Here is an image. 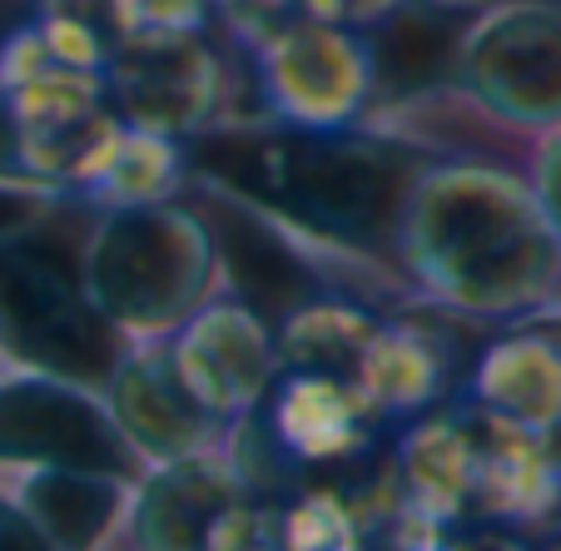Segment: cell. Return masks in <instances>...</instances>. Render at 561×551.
<instances>
[{
  "mask_svg": "<svg viewBox=\"0 0 561 551\" xmlns=\"http://www.w3.org/2000/svg\"><path fill=\"white\" fill-rule=\"evenodd\" d=\"M184 145V160L204 174V184L233 209L278 229L298 259L323 249L382 259L398 244L408 190L427 170L417 149L358 135L353 125L313 129L278 119L249 129H199Z\"/></svg>",
  "mask_w": 561,
  "mask_h": 551,
  "instance_id": "obj_1",
  "label": "cell"
},
{
  "mask_svg": "<svg viewBox=\"0 0 561 551\" xmlns=\"http://www.w3.org/2000/svg\"><path fill=\"white\" fill-rule=\"evenodd\" d=\"M392 249L437 303L467 313H517L561 274V239L541 199L482 164L417 174Z\"/></svg>",
  "mask_w": 561,
  "mask_h": 551,
  "instance_id": "obj_2",
  "label": "cell"
},
{
  "mask_svg": "<svg viewBox=\"0 0 561 551\" xmlns=\"http://www.w3.org/2000/svg\"><path fill=\"white\" fill-rule=\"evenodd\" d=\"M392 462L403 527L427 537L537 517L561 497V462L541 433L488 413L472 398L413 413Z\"/></svg>",
  "mask_w": 561,
  "mask_h": 551,
  "instance_id": "obj_3",
  "label": "cell"
},
{
  "mask_svg": "<svg viewBox=\"0 0 561 551\" xmlns=\"http://www.w3.org/2000/svg\"><path fill=\"white\" fill-rule=\"evenodd\" d=\"M219 249L199 214L180 204L105 209L85 249V298L129 343L164 338L209 298Z\"/></svg>",
  "mask_w": 561,
  "mask_h": 551,
  "instance_id": "obj_4",
  "label": "cell"
},
{
  "mask_svg": "<svg viewBox=\"0 0 561 551\" xmlns=\"http://www.w3.org/2000/svg\"><path fill=\"white\" fill-rule=\"evenodd\" d=\"M0 348L11 368L105 388L129 338L50 254H31L11 239L0 244Z\"/></svg>",
  "mask_w": 561,
  "mask_h": 551,
  "instance_id": "obj_5",
  "label": "cell"
},
{
  "mask_svg": "<svg viewBox=\"0 0 561 551\" xmlns=\"http://www.w3.org/2000/svg\"><path fill=\"white\" fill-rule=\"evenodd\" d=\"M0 105L11 125L15 170L55 184L60 194H70L90 149L119 119L105 100L100 70H75L55 60L35 21L0 45Z\"/></svg>",
  "mask_w": 561,
  "mask_h": 551,
  "instance_id": "obj_6",
  "label": "cell"
},
{
  "mask_svg": "<svg viewBox=\"0 0 561 551\" xmlns=\"http://www.w3.org/2000/svg\"><path fill=\"white\" fill-rule=\"evenodd\" d=\"M105 100L125 125L154 129L164 139H194L214 125L224 105V70L199 31L125 35L110 45L100 70Z\"/></svg>",
  "mask_w": 561,
  "mask_h": 551,
  "instance_id": "obj_7",
  "label": "cell"
},
{
  "mask_svg": "<svg viewBox=\"0 0 561 551\" xmlns=\"http://www.w3.org/2000/svg\"><path fill=\"white\" fill-rule=\"evenodd\" d=\"M259 50V90L288 125H353L368 110L373 65L358 25L343 21H288Z\"/></svg>",
  "mask_w": 561,
  "mask_h": 551,
  "instance_id": "obj_8",
  "label": "cell"
},
{
  "mask_svg": "<svg viewBox=\"0 0 561 551\" xmlns=\"http://www.w3.org/2000/svg\"><path fill=\"white\" fill-rule=\"evenodd\" d=\"M0 462L90 467L125 478L135 452L119 437L105 398L80 382L15 368V378H0Z\"/></svg>",
  "mask_w": 561,
  "mask_h": 551,
  "instance_id": "obj_9",
  "label": "cell"
},
{
  "mask_svg": "<svg viewBox=\"0 0 561 551\" xmlns=\"http://www.w3.org/2000/svg\"><path fill=\"white\" fill-rule=\"evenodd\" d=\"M457 80L477 105L517 125L561 119V15L547 5H507L467 25Z\"/></svg>",
  "mask_w": 561,
  "mask_h": 551,
  "instance_id": "obj_10",
  "label": "cell"
},
{
  "mask_svg": "<svg viewBox=\"0 0 561 551\" xmlns=\"http://www.w3.org/2000/svg\"><path fill=\"white\" fill-rule=\"evenodd\" d=\"M254 417L264 423L268 443L278 447V457H284L294 478L298 472H333V467L368 462L382 423H392L348 378L318 368H278L274 388L264 392Z\"/></svg>",
  "mask_w": 561,
  "mask_h": 551,
  "instance_id": "obj_11",
  "label": "cell"
},
{
  "mask_svg": "<svg viewBox=\"0 0 561 551\" xmlns=\"http://www.w3.org/2000/svg\"><path fill=\"white\" fill-rule=\"evenodd\" d=\"M170 353L184 388L224 427L233 417L254 413L278 378L274 329L249 303H239V298H204L190 319L174 329Z\"/></svg>",
  "mask_w": 561,
  "mask_h": 551,
  "instance_id": "obj_12",
  "label": "cell"
},
{
  "mask_svg": "<svg viewBox=\"0 0 561 551\" xmlns=\"http://www.w3.org/2000/svg\"><path fill=\"white\" fill-rule=\"evenodd\" d=\"M105 407L115 417L119 437L129 443V452L154 467L209 452L224 437V423L184 388L170 338L129 343L125 358L105 378Z\"/></svg>",
  "mask_w": 561,
  "mask_h": 551,
  "instance_id": "obj_13",
  "label": "cell"
},
{
  "mask_svg": "<svg viewBox=\"0 0 561 551\" xmlns=\"http://www.w3.org/2000/svg\"><path fill=\"white\" fill-rule=\"evenodd\" d=\"M244 497L259 492L244 487L224 447H209L180 462H159L125 512V531L135 547H209L224 512Z\"/></svg>",
  "mask_w": 561,
  "mask_h": 551,
  "instance_id": "obj_14",
  "label": "cell"
},
{
  "mask_svg": "<svg viewBox=\"0 0 561 551\" xmlns=\"http://www.w3.org/2000/svg\"><path fill=\"white\" fill-rule=\"evenodd\" d=\"M462 15L443 11L433 0H398L388 15L363 25L373 65V95L368 105H403L413 95H427L443 80L457 74V50H462Z\"/></svg>",
  "mask_w": 561,
  "mask_h": 551,
  "instance_id": "obj_15",
  "label": "cell"
},
{
  "mask_svg": "<svg viewBox=\"0 0 561 551\" xmlns=\"http://www.w3.org/2000/svg\"><path fill=\"white\" fill-rule=\"evenodd\" d=\"M447 372H453V358H447L443 333L378 319L373 338L363 343L358 363H353L348 382L382 417H413L423 407L443 403Z\"/></svg>",
  "mask_w": 561,
  "mask_h": 551,
  "instance_id": "obj_16",
  "label": "cell"
},
{
  "mask_svg": "<svg viewBox=\"0 0 561 551\" xmlns=\"http://www.w3.org/2000/svg\"><path fill=\"white\" fill-rule=\"evenodd\" d=\"M184 170H190V160H184L180 139H164L154 129L115 119L110 135L80 164L70 194H80L95 209H135V204L174 199V190L184 184Z\"/></svg>",
  "mask_w": 561,
  "mask_h": 551,
  "instance_id": "obj_17",
  "label": "cell"
},
{
  "mask_svg": "<svg viewBox=\"0 0 561 551\" xmlns=\"http://www.w3.org/2000/svg\"><path fill=\"white\" fill-rule=\"evenodd\" d=\"M467 398L531 433L561 427V348L547 338H502L482 348Z\"/></svg>",
  "mask_w": 561,
  "mask_h": 551,
  "instance_id": "obj_18",
  "label": "cell"
},
{
  "mask_svg": "<svg viewBox=\"0 0 561 551\" xmlns=\"http://www.w3.org/2000/svg\"><path fill=\"white\" fill-rule=\"evenodd\" d=\"M373 329H378V313L368 303H353L339 294H308L288 303L284 323L274 333L278 368H318L348 378Z\"/></svg>",
  "mask_w": 561,
  "mask_h": 551,
  "instance_id": "obj_19",
  "label": "cell"
},
{
  "mask_svg": "<svg viewBox=\"0 0 561 551\" xmlns=\"http://www.w3.org/2000/svg\"><path fill=\"white\" fill-rule=\"evenodd\" d=\"M363 521L343 492H298L284 507V547H358Z\"/></svg>",
  "mask_w": 561,
  "mask_h": 551,
  "instance_id": "obj_20",
  "label": "cell"
},
{
  "mask_svg": "<svg viewBox=\"0 0 561 551\" xmlns=\"http://www.w3.org/2000/svg\"><path fill=\"white\" fill-rule=\"evenodd\" d=\"M214 0H100L110 35H174V31H204V15Z\"/></svg>",
  "mask_w": 561,
  "mask_h": 551,
  "instance_id": "obj_21",
  "label": "cell"
},
{
  "mask_svg": "<svg viewBox=\"0 0 561 551\" xmlns=\"http://www.w3.org/2000/svg\"><path fill=\"white\" fill-rule=\"evenodd\" d=\"M55 199H60L55 184L35 180V174H21V170H0V244L31 233Z\"/></svg>",
  "mask_w": 561,
  "mask_h": 551,
  "instance_id": "obj_22",
  "label": "cell"
},
{
  "mask_svg": "<svg viewBox=\"0 0 561 551\" xmlns=\"http://www.w3.org/2000/svg\"><path fill=\"white\" fill-rule=\"evenodd\" d=\"M541 209H547V219H551V229H557V239H561V139L547 149V160H541Z\"/></svg>",
  "mask_w": 561,
  "mask_h": 551,
  "instance_id": "obj_23",
  "label": "cell"
},
{
  "mask_svg": "<svg viewBox=\"0 0 561 551\" xmlns=\"http://www.w3.org/2000/svg\"><path fill=\"white\" fill-rule=\"evenodd\" d=\"M392 5H398V0H348V25H373L378 21V15H388Z\"/></svg>",
  "mask_w": 561,
  "mask_h": 551,
  "instance_id": "obj_24",
  "label": "cell"
},
{
  "mask_svg": "<svg viewBox=\"0 0 561 551\" xmlns=\"http://www.w3.org/2000/svg\"><path fill=\"white\" fill-rule=\"evenodd\" d=\"M5 368H11V358H5V348H0V378H5Z\"/></svg>",
  "mask_w": 561,
  "mask_h": 551,
  "instance_id": "obj_25",
  "label": "cell"
}]
</instances>
